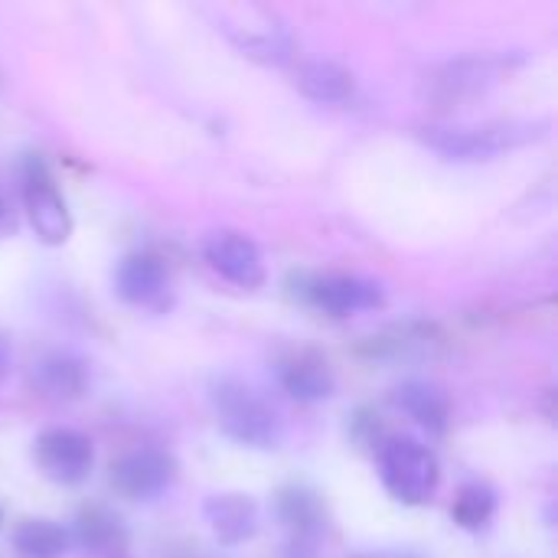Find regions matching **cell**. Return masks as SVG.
I'll return each instance as SVG.
<instances>
[{"instance_id": "cell-1", "label": "cell", "mask_w": 558, "mask_h": 558, "mask_svg": "<svg viewBox=\"0 0 558 558\" xmlns=\"http://www.w3.org/2000/svg\"><path fill=\"white\" fill-rule=\"evenodd\" d=\"M209 405L219 432L252 451H275L284 441V422L278 409L235 376H219L209 386Z\"/></svg>"}, {"instance_id": "cell-2", "label": "cell", "mask_w": 558, "mask_h": 558, "mask_svg": "<svg viewBox=\"0 0 558 558\" xmlns=\"http://www.w3.org/2000/svg\"><path fill=\"white\" fill-rule=\"evenodd\" d=\"M376 468L386 494L402 507H428L441 487L438 454L412 435H386L376 448Z\"/></svg>"}, {"instance_id": "cell-3", "label": "cell", "mask_w": 558, "mask_h": 558, "mask_svg": "<svg viewBox=\"0 0 558 558\" xmlns=\"http://www.w3.org/2000/svg\"><path fill=\"white\" fill-rule=\"evenodd\" d=\"M546 128L549 124H536V121H490L477 128H425L422 137L445 160L481 163L546 137Z\"/></svg>"}, {"instance_id": "cell-4", "label": "cell", "mask_w": 558, "mask_h": 558, "mask_svg": "<svg viewBox=\"0 0 558 558\" xmlns=\"http://www.w3.org/2000/svg\"><path fill=\"white\" fill-rule=\"evenodd\" d=\"M16 177H20L23 216H26L33 235L49 248L65 245L72 239V213H69V203H65L49 163L39 154H23L16 163Z\"/></svg>"}, {"instance_id": "cell-5", "label": "cell", "mask_w": 558, "mask_h": 558, "mask_svg": "<svg viewBox=\"0 0 558 558\" xmlns=\"http://www.w3.org/2000/svg\"><path fill=\"white\" fill-rule=\"evenodd\" d=\"M294 294L301 304L327 314V317H356V314H373L386 307V288L376 278L366 275H347V271H314V275H298L291 281Z\"/></svg>"}, {"instance_id": "cell-6", "label": "cell", "mask_w": 558, "mask_h": 558, "mask_svg": "<svg viewBox=\"0 0 558 558\" xmlns=\"http://www.w3.org/2000/svg\"><path fill=\"white\" fill-rule=\"evenodd\" d=\"M180 461L167 448H134L108 468V484L118 497L134 504H154L173 490Z\"/></svg>"}, {"instance_id": "cell-7", "label": "cell", "mask_w": 558, "mask_h": 558, "mask_svg": "<svg viewBox=\"0 0 558 558\" xmlns=\"http://www.w3.org/2000/svg\"><path fill=\"white\" fill-rule=\"evenodd\" d=\"M36 471L59 487H82L95 471V445L78 428H46L33 438Z\"/></svg>"}, {"instance_id": "cell-8", "label": "cell", "mask_w": 558, "mask_h": 558, "mask_svg": "<svg viewBox=\"0 0 558 558\" xmlns=\"http://www.w3.org/2000/svg\"><path fill=\"white\" fill-rule=\"evenodd\" d=\"M203 258L222 281L242 291H258L268 281L265 255L255 245V239H248L245 232H235V229L209 232L203 242Z\"/></svg>"}, {"instance_id": "cell-9", "label": "cell", "mask_w": 558, "mask_h": 558, "mask_svg": "<svg viewBox=\"0 0 558 558\" xmlns=\"http://www.w3.org/2000/svg\"><path fill=\"white\" fill-rule=\"evenodd\" d=\"M29 386L46 402H78L92 386V366L72 350H49L29 366Z\"/></svg>"}, {"instance_id": "cell-10", "label": "cell", "mask_w": 558, "mask_h": 558, "mask_svg": "<svg viewBox=\"0 0 558 558\" xmlns=\"http://www.w3.org/2000/svg\"><path fill=\"white\" fill-rule=\"evenodd\" d=\"M203 520H206L213 539L219 546H226V549L252 543L258 536V526H262L258 504L248 494H239V490H222V494L206 497Z\"/></svg>"}, {"instance_id": "cell-11", "label": "cell", "mask_w": 558, "mask_h": 558, "mask_svg": "<svg viewBox=\"0 0 558 558\" xmlns=\"http://www.w3.org/2000/svg\"><path fill=\"white\" fill-rule=\"evenodd\" d=\"M170 288V268L157 252H128L114 265V294L131 307H154Z\"/></svg>"}, {"instance_id": "cell-12", "label": "cell", "mask_w": 558, "mask_h": 558, "mask_svg": "<svg viewBox=\"0 0 558 558\" xmlns=\"http://www.w3.org/2000/svg\"><path fill=\"white\" fill-rule=\"evenodd\" d=\"M275 520L291 533L298 549H307L327 533L330 513L324 497L307 484H288L275 494Z\"/></svg>"}, {"instance_id": "cell-13", "label": "cell", "mask_w": 558, "mask_h": 558, "mask_svg": "<svg viewBox=\"0 0 558 558\" xmlns=\"http://www.w3.org/2000/svg\"><path fill=\"white\" fill-rule=\"evenodd\" d=\"M278 386L301 405L327 402L337 392V376L324 353L317 350H294L278 363Z\"/></svg>"}, {"instance_id": "cell-14", "label": "cell", "mask_w": 558, "mask_h": 558, "mask_svg": "<svg viewBox=\"0 0 558 558\" xmlns=\"http://www.w3.org/2000/svg\"><path fill=\"white\" fill-rule=\"evenodd\" d=\"M392 405L412 418L422 432H428L432 438L448 435L451 425V399L438 383L428 379H405L392 389Z\"/></svg>"}, {"instance_id": "cell-15", "label": "cell", "mask_w": 558, "mask_h": 558, "mask_svg": "<svg viewBox=\"0 0 558 558\" xmlns=\"http://www.w3.org/2000/svg\"><path fill=\"white\" fill-rule=\"evenodd\" d=\"M222 29L232 36V43L245 56H255L262 62H288L291 59V36L281 23H275V16L268 10L245 7V23L232 20Z\"/></svg>"}, {"instance_id": "cell-16", "label": "cell", "mask_w": 558, "mask_h": 558, "mask_svg": "<svg viewBox=\"0 0 558 558\" xmlns=\"http://www.w3.org/2000/svg\"><path fill=\"white\" fill-rule=\"evenodd\" d=\"M69 543L92 556H118L128 546V526L114 510L101 504H85L72 520Z\"/></svg>"}, {"instance_id": "cell-17", "label": "cell", "mask_w": 558, "mask_h": 558, "mask_svg": "<svg viewBox=\"0 0 558 558\" xmlns=\"http://www.w3.org/2000/svg\"><path fill=\"white\" fill-rule=\"evenodd\" d=\"M497 510H500V494H497L494 484H487V481H464L458 487V494H454L451 520L464 533H484L497 520Z\"/></svg>"}, {"instance_id": "cell-18", "label": "cell", "mask_w": 558, "mask_h": 558, "mask_svg": "<svg viewBox=\"0 0 558 558\" xmlns=\"http://www.w3.org/2000/svg\"><path fill=\"white\" fill-rule=\"evenodd\" d=\"M10 546L23 558H62L69 553V530L56 520L29 517L10 530Z\"/></svg>"}, {"instance_id": "cell-19", "label": "cell", "mask_w": 558, "mask_h": 558, "mask_svg": "<svg viewBox=\"0 0 558 558\" xmlns=\"http://www.w3.org/2000/svg\"><path fill=\"white\" fill-rule=\"evenodd\" d=\"M298 88L311 98V101H320V105H340L353 95L356 82L353 75L337 65V62H327V59H311L298 69Z\"/></svg>"}, {"instance_id": "cell-20", "label": "cell", "mask_w": 558, "mask_h": 558, "mask_svg": "<svg viewBox=\"0 0 558 558\" xmlns=\"http://www.w3.org/2000/svg\"><path fill=\"white\" fill-rule=\"evenodd\" d=\"M500 75V62L497 59H461V62H451L445 69L441 78H435L441 98H468V95H477L484 92L487 85H494Z\"/></svg>"}, {"instance_id": "cell-21", "label": "cell", "mask_w": 558, "mask_h": 558, "mask_svg": "<svg viewBox=\"0 0 558 558\" xmlns=\"http://www.w3.org/2000/svg\"><path fill=\"white\" fill-rule=\"evenodd\" d=\"M376 418H379V415H373V412H366V409H360V412L350 418V435H353V441L363 445V448H373V451L386 441L383 425H379Z\"/></svg>"}, {"instance_id": "cell-22", "label": "cell", "mask_w": 558, "mask_h": 558, "mask_svg": "<svg viewBox=\"0 0 558 558\" xmlns=\"http://www.w3.org/2000/svg\"><path fill=\"white\" fill-rule=\"evenodd\" d=\"M13 232H16V209H13V199L7 196V190L0 186V239H7Z\"/></svg>"}, {"instance_id": "cell-23", "label": "cell", "mask_w": 558, "mask_h": 558, "mask_svg": "<svg viewBox=\"0 0 558 558\" xmlns=\"http://www.w3.org/2000/svg\"><path fill=\"white\" fill-rule=\"evenodd\" d=\"M13 373V350H10V340L0 333V383H7Z\"/></svg>"}, {"instance_id": "cell-24", "label": "cell", "mask_w": 558, "mask_h": 558, "mask_svg": "<svg viewBox=\"0 0 558 558\" xmlns=\"http://www.w3.org/2000/svg\"><path fill=\"white\" fill-rule=\"evenodd\" d=\"M369 558H422V556H415V553H402V549H392V553H379V556H369Z\"/></svg>"}, {"instance_id": "cell-25", "label": "cell", "mask_w": 558, "mask_h": 558, "mask_svg": "<svg viewBox=\"0 0 558 558\" xmlns=\"http://www.w3.org/2000/svg\"><path fill=\"white\" fill-rule=\"evenodd\" d=\"M291 558H311V556H307V553H298V549H294V553H291Z\"/></svg>"}, {"instance_id": "cell-26", "label": "cell", "mask_w": 558, "mask_h": 558, "mask_svg": "<svg viewBox=\"0 0 558 558\" xmlns=\"http://www.w3.org/2000/svg\"><path fill=\"white\" fill-rule=\"evenodd\" d=\"M0 523H3V517H0Z\"/></svg>"}]
</instances>
